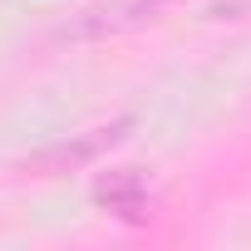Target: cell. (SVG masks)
<instances>
[{"label":"cell","instance_id":"3957f363","mask_svg":"<svg viewBox=\"0 0 251 251\" xmlns=\"http://www.w3.org/2000/svg\"><path fill=\"white\" fill-rule=\"evenodd\" d=\"M94 202L108 207V212L123 217V222H153V192H148L143 173H133V168L103 173V177L94 182Z\"/></svg>","mask_w":251,"mask_h":251},{"label":"cell","instance_id":"6da1fadb","mask_svg":"<svg viewBox=\"0 0 251 251\" xmlns=\"http://www.w3.org/2000/svg\"><path fill=\"white\" fill-rule=\"evenodd\" d=\"M133 128H138V118H133V113H123V118L99 123V128H89V133L59 138V143H50V148L30 153V158H25V173H35V177H64V173H79V168L99 163L108 148H118Z\"/></svg>","mask_w":251,"mask_h":251},{"label":"cell","instance_id":"7a4b0ae2","mask_svg":"<svg viewBox=\"0 0 251 251\" xmlns=\"http://www.w3.org/2000/svg\"><path fill=\"white\" fill-rule=\"evenodd\" d=\"M173 5H182V0H108V5H94L79 20H69L59 30V40H74V45L79 40H108V35H123V30L163 20Z\"/></svg>","mask_w":251,"mask_h":251}]
</instances>
